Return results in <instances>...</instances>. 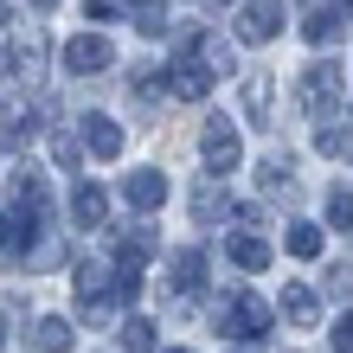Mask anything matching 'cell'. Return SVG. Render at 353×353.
Instances as JSON below:
<instances>
[{
    "instance_id": "1",
    "label": "cell",
    "mask_w": 353,
    "mask_h": 353,
    "mask_svg": "<svg viewBox=\"0 0 353 353\" xmlns=\"http://www.w3.org/2000/svg\"><path fill=\"white\" fill-rule=\"evenodd\" d=\"M219 334H232V341H263V334H270V302L257 296V289L225 296V302H219Z\"/></svg>"
},
{
    "instance_id": "2",
    "label": "cell",
    "mask_w": 353,
    "mask_h": 353,
    "mask_svg": "<svg viewBox=\"0 0 353 353\" xmlns=\"http://www.w3.org/2000/svg\"><path fill=\"white\" fill-rule=\"evenodd\" d=\"M0 77H7V84H39V77H46V39L39 32H19L7 52H0Z\"/></svg>"
},
{
    "instance_id": "3",
    "label": "cell",
    "mask_w": 353,
    "mask_h": 353,
    "mask_svg": "<svg viewBox=\"0 0 353 353\" xmlns=\"http://www.w3.org/2000/svg\"><path fill=\"white\" fill-rule=\"evenodd\" d=\"M232 32L244 39V46H270V39L283 32V7H276V0H238Z\"/></svg>"
},
{
    "instance_id": "4",
    "label": "cell",
    "mask_w": 353,
    "mask_h": 353,
    "mask_svg": "<svg viewBox=\"0 0 353 353\" xmlns=\"http://www.w3.org/2000/svg\"><path fill=\"white\" fill-rule=\"evenodd\" d=\"M334 103H341V65H327V58H321V65L302 71V110L315 116V122H327V116H334Z\"/></svg>"
},
{
    "instance_id": "5",
    "label": "cell",
    "mask_w": 353,
    "mask_h": 353,
    "mask_svg": "<svg viewBox=\"0 0 353 353\" xmlns=\"http://www.w3.org/2000/svg\"><path fill=\"white\" fill-rule=\"evenodd\" d=\"M116 65V46L103 32H77V39H65V71L71 77H97V71H110Z\"/></svg>"
},
{
    "instance_id": "6",
    "label": "cell",
    "mask_w": 353,
    "mask_h": 353,
    "mask_svg": "<svg viewBox=\"0 0 353 353\" xmlns=\"http://www.w3.org/2000/svg\"><path fill=\"white\" fill-rule=\"evenodd\" d=\"M199 154H205V168H212V174L225 180V174H232L238 161H244V148H238V129H232L225 116H212V122H205V135H199Z\"/></svg>"
},
{
    "instance_id": "7",
    "label": "cell",
    "mask_w": 353,
    "mask_h": 353,
    "mask_svg": "<svg viewBox=\"0 0 353 353\" xmlns=\"http://www.w3.org/2000/svg\"><path fill=\"white\" fill-rule=\"evenodd\" d=\"M168 77H174V84H168V90H174L180 103H205V90H212V65H205V58H199V52H180Z\"/></svg>"
},
{
    "instance_id": "8",
    "label": "cell",
    "mask_w": 353,
    "mask_h": 353,
    "mask_svg": "<svg viewBox=\"0 0 353 353\" xmlns=\"http://www.w3.org/2000/svg\"><path fill=\"white\" fill-rule=\"evenodd\" d=\"M103 219H110V193L84 180V186L71 193V225H77V232H103Z\"/></svg>"
},
{
    "instance_id": "9",
    "label": "cell",
    "mask_w": 353,
    "mask_h": 353,
    "mask_svg": "<svg viewBox=\"0 0 353 353\" xmlns=\"http://www.w3.org/2000/svg\"><path fill=\"white\" fill-rule=\"evenodd\" d=\"M122 199H129V205H135V212H154V205H161V199H168V180H161L154 168H135L129 180H122Z\"/></svg>"
},
{
    "instance_id": "10",
    "label": "cell",
    "mask_w": 353,
    "mask_h": 353,
    "mask_svg": "<svg viewBox=\"0 0 353 353\" xmlns=\"http://www.w3.org/2000/svg\"><path fill=\"white\" fill-rule=\"evenodd\" d=\"M186 52H199L205 65H212V77H232V71H238V52L225 46L219 32H186Z\"/></svg>"
},
{
    "instance_id": "11",
    "label": "cell",
    "mask_w": 353,
    "mask_h": 353,
    "mask_svg": "<svg viewBox=\"0 0 353 353\" xmlns=\"http://www.w3.org/2000/svg\"><path fill=\"white\" fill-rule=\"evenodd\" d=\"M283 321L315 327V321H321V296H315L308 283H289V289H283Z\"/></svg>"
},
{
    "instance_id": "12",
    "label": "cell",
    "mask_w": 353,
    "mask_h": 353,
    "mask_svg": "<svg viewBox=\"0 0 353 353\" xmlns=\"http://www.w3.org/2000/svg\"><path fill=\"white\" fill-rule=\"evenodd\" d=\"M341 32H347V26H341V7H308V19H302V39H308L315 52H327Z\"/></svg>"
},
{
    "instance_id": "13",
    "label": "cell",
    "mask_w": 353,
    "mask_h": 353,
    "mask_svg": "<svg viewBox=\"0 0 353 353\" xmlns=\"http://www.w3.org/2000/svg\"><path fill=\"white\" fill-rule=\"evenodd\" d=\"M84 148H90L97 161L122 154V129H116V116H84Z\"/></svg>"
},
{
    "instance_id": "14",
    "label": "cell",
    "mask_w": 353,
    "mask_h": 353,
    "mask_svg": "<svg viewBox=\"0 0 353 353\" xmlns=\"http://www.w3.org/2000/svg\"><path fill=\"white\" fill-rule=\"evenodd\" d=\"M225 257H232L238 270H270V238L238 232V238H225Z\"/></svg>"
},
{
    "instance_id": "15",
    "label": "cell",
    "mask_w": 353,
    "mask_h": 353,
    "mask_svg": "<svg viewBox=\"0 0 353 353\" xmlns=\"http://www.w3.org/2000/svg\"><path fill=\"white\" fill-rule=\"evenodd\" d=\"M321 244H327V232H321V225L296 219V225H289V238H283V251H289V257H302V263H315V257H321Z\"/></svg>"
},
{
    "instance_id": "16",
    "label": "cell",
    "mask_w": 353,
    "mask_h": 353,
    "mask_svg": "<svg viewBox=\"0 0 353 353\" xmlns=\"http://www.w3.org/2000/svg\"><path fill=\"white\" fill-rule=\"evenodd\" d=\"M257 180H263V199L296 205V174H289V161H263V168H257Z\"/></svg>"
},
{
    "instance_id": "17",
    "label": "cell",
    "mask_w": 353,
    "mask_h": 353,
    "mask_svg": "<svg viewBox=\"0 0 353 353\" xmlns=\"http://www.w3.org/2000/svg\"><path fill=\"white\" fill-rule=\"evenodd\" d=\"M71 341H77V327H71L65 315H46V321L32 327V347H39V353H71Z\"/></svg>"
},
{
    "instance_id": "18",
    "label": "cell",
    "mask_w": 353,
    "mask_h": 353,
    "mask_svg": "<svg viewBox=\"0 0 353 353\" xmlns=\"http://www.w3.org/2000/svg\"><path fill=\"white\" fill-rule=\"evenodd\" d=\"M168 276H174V289H180V296H193V289L205 283V251H174Z\"/></svg>"
},
{
    "instance_id": "19",
    "label": "cell",
    "mask_w": 353,
    "mask_h": 353,
    "mask_svg": "<svg viewBox=\"0 0 353 353\" xmlns=\"http://www.w3.org/2000/svg\"><path fill=\"white\" fill-rule=\"evenodd\" d=\"M225 212H232L225 186H219V180H199V186H193V219H199V225H212V219H225Z\"/></svg>"
},
{
    "instance_id": "20",
    "label": "cell",
    "mask_w": 353,
    "mask_h": 353,
    "mask_svg": "<svg viewBox=\"0 0 353 353\" xmlns=\"http://www.w3.org/2000/svg\"><path fill=\"white\" fill-rule=\"evenodd\" d=\"M154 251H161L154 225H129V232H122V251H116V257H122V263H148Z\"/></svg>"
},
{
    "instance_id": "21",
    "label": "cell",
    "mask_w": 353,
    "mask_h": 353,
    "mask_svg": "<svg viewBox=\"0 0 353 353\" xmlns=\"http://www.w3.org/2000/svg\"><path fill=\"white\" fill-rule=\"evenodd\" d=\"M116 334H122V353H154V321H141V315H129V321L116 327Z\"/></svg>"
},
{
    "instance_id": "22",
    "label": "cell",
    "mask_w": 353,
    "mask_h": 353,
    "mask_svg": "<svg viewBox=\"0 0 353 353\" xmlns=\"http://www.w3.org/2000/svg\"><path fill=\"white\" fill-rule=\"evenodd\" d=\"M135 32H148V39L168 32V0H135Z\"/></svg>"
},
{
    "instance_id": "23",
    "label": "cell",
    "mask_w": 353,
    "mask_h": 353,
    "mask_svg": "<svg viewBox=\"0 0 353 353\" xmlns=\"http://www.w3.org/2000/svg\"><path fill=\"white\" fill-rule=\"evenodd\" d=\"M270 103H276V90H270V84H263V77H244V110H251L257 122L270 116Z\"/></svg>"
},
{
    "instance_id": "24",
    "label": "cell",
    "mask_w": 353,
    "mask_h": 353,
    "mask_svg": "<svg viewBox=\"0 0 353 353\" xmlns=\"http://www.w3.org/2000/svg\"><path fill=\"white\" fill-rule=\"evenodd\" d=\"M327 225H334V232H353V193H347V186L327 193Z\"/></svg>"
},
{
    "instance_id": "25",
    "label": "cell",
    "mask_w": 353,
    "mask_h": 353,
    "mask_svg": "<svg viewBox=\"0 0 353 353\" xmlns=\"http://www.w3.org/2000/svg\"><path fill=\"white\" fill-rule=\"evenodd\" d=\"M52 154H58V168H77V161H84L90 148H84L77 135H52Z\"/></svg>"
},
{
    "instance_id": "26",
    "label": "cell",
    "mask_w": 353,
    "mask_h": 353,
    "mask_svg": "<svg viewBox=\"0 0 353 353\" xmlns=\"http://www.w3.org/2000/svg\"><path fill=\"white\" fill-rule=\"evenodd\" d=\"M315 148H321V154H347V148H353V135H341L334 122H321V129H315Z\"/></svg>"
},
{
    "instance_id": "27",
    "label": "cell",
    "mask_w": 353,
    "mask_h": 353,
    "mask_svg": "<svg viewBox=\"0 0 353 353\" xmlns=\"http://www.w3.org/2000/svg\"><path fill=\"white\" fill-rule=\"evenodd\" d=\"M334 347H341V353H353V308L334 321Z\"/></svg>"
},
{
    "instance_id": "28",
    "label": "cell",
    "mask_w": 353,
    "mask_h": 353,
    "mask_svg": "<svg viewBox=\"0 0 353 353\" xmlns=\"http://www.w3.org/2000/svg\"><path fill=\"white\" fill-rule=\"evenodd\" d=\"M129 90H135L141 103H154V71H135V77H129Z\"/></svg>"
},
{
    "instance_id": "29",
    "label": "cell",
    "mask_w": 353,
    "mask_h": 353,
    "mask_svg": "<svg viewBox=\"0 0 353 353\" xmlns=\"http://www.w3.org/2000/svg\"><path fill=\"white\" fill-rule=\"evenodd\" d=\"M321 289H327V296H347V289H353V283H347V270L334 263V270H327V283H321Z\"/></svg>"
},
{
    "instance_id": "30",
    "label": "cell",
    "mask_w": 353,
    "mask_h": 353,
    "mask_svg": "<svg viewBox=\"0 0 353 353\" xmlns=\"http://www.w3.org/2000/svg\"><path fill=\"white\" fill-rule=\"evenodd\" d=\"M129 0H90V19H110V13H122Z\"/></svg>"
},
{
    "instance_id": "31",
    "label": "cell",
    "mask_w": 353,
    "mask_h": 353,
    "mask_svg": "<svg viewBox=\"0 0 353 353\" xmlns=\"http://www.w3.org/2000/svg\"><path fill=\"white\" fill-rule=\"evenodd\" d=\"M199 7H238V0H199Z\"/></svg>"
},
{
    "instance_id": "32",
    "label": "cell",
    "mask_w": 353,
    "mask_h": 353,
    "mask_svg": "<svg viewBox=\"0 0 353 353\" xmlns=\"http://www.w3.org/2000/svg\"><path fill=\"white\" fill-rule=\"evenodd\" d=\"M32 7H39V13H52V7H58V0H32Z\"/></svg>"
},
{
    "instance_id": "33",
    "label": "cell",
    "mask_w": 353,
    "mask_h": 353,
    "mask_svg": "<svg viewBox=\"0 0 353 353\" xmlns=\"http://www.w3.org/2000/svg\"><path fill=\"white\" fill-rule=\"evenodd\" d=\"M7 19H13V13H7V0H0V26H7Z\"/></svg>"
},
{
    "instance_id": "34",
    "label": "cell",
    "mask_w": 353,
    "mask_h": 353,
    "mask_svg": "<svg viewBox=\"0 0 353 353\" xmlns=\"http://www.w3.org/2000/svg\"><path fill=\"white\" fill-rule=\"evenodd\" d=\"M0 347H7V315H0Z\"/></svg>"
},
{
    "instance_id": "35",
    "label": "cell",
    "mask_w": 353,
    "mask_h": 353,
    "mask_svg": "<svg viewBox=\"0 0 353 353\" xmlns=\"http://www.w3.org/2000/svg\"><path fill=\"white\" fill-rule=\"evenodd\" d=\"M341 13H353V0H341Z\"/></svg>"
},
{
    "instance_id": "36",
    "label": "cell",
    "mask_w": 353,
    "mask_h": 353,
    "mask_svg": "<svg viewBox=\"0 0 353 353\" xmlns=\"http://www.w3.org/2000/svg\"><path fill=\"white\" fill-rule=\"evenodd\" d=\"M168 353H193V347H168Z\"/></svg>"
}]
</instances>
